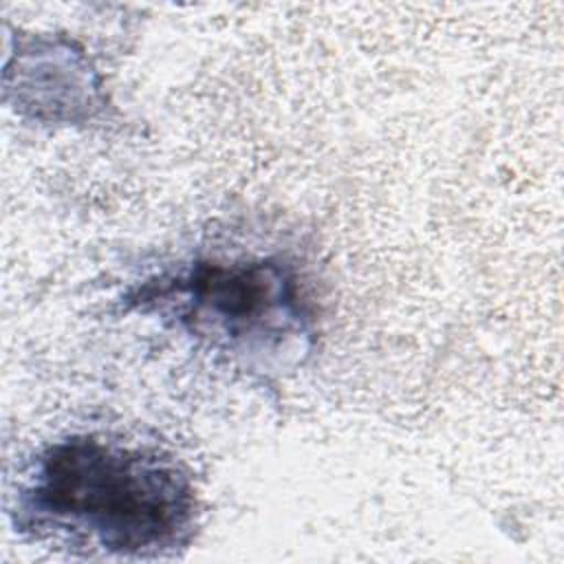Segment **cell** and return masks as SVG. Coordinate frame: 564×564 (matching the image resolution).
I'll return each mask as SVG.
<instances>
[{"instance_id": "obj_1", "label": "cell", "mask_w": 564, "mask_h": 564, "mask_svg": "<svg viewBox=\"0 0 564 564\" xmlns=\"http://www.w3.org/2000/svg\"><path fill=\"white\" fill-rule=\"evenodd\" d=\"M11 513L15 529L37 542L159 560L192 542L198 498L189 471L170 452L79 432L33 456Z\"/></svg>"}, {"instance_id": "obj_2", "label": "cell", "mask_w": 564, "mask_h": 564, "mask_svg": "<svg viewBox=\"0 0 564 564\" xmlns=\"http://www.w3.org/2000/svg\"><path fill=\"white\" fill-rule=\"evenodd\" d=\"M130 308L251 375L300 366L317 339V302L297 260L253 247L212 249L148 275Z\"/></svg>"}, {"instance_id": "obj_3", "label": "cell", "mask_w": 564, "mask_h": 564, "mask_svg": "<svg viewBox=\"0 0 564 564\" xmlns=\"http://www.w3.org/2000/svg\"><path fill=\"white\" fill-rule=\"evenodd\" d=\"M18 106L44 121H86L104 106L101 84L84 51L66 37H18Z\"/></svg>"}]
</instances>
